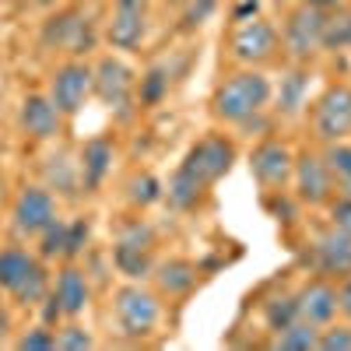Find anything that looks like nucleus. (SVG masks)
<instances>
[{
	"mask_svg": "<svg viewBox=\"0 0 351 351\" xmlns=\"http://www.w3.org/2000/svg\"><path fill=\"white\" fill-rule=\"evenodd\" d=\"M232 162H236V144H232L225 134H208L200 137L193 148L183 155L180 169L172 172V180L165 186V197L176 211H190L200 204V197L208 193L221 176L232 172Z\"/></svg>",
	"mask_w": 351,
	"mask_h": 351,
	"instance_id": "f257e3e1",
	"label": "nucleus"
},
{
	"mask_svg": "<svg viewBox=\"0 0 351 351\" xmlns=\"http://www.w3.org/2000/svg\"><path fill=\"white\" fill-rule=\"evenodd\" d=\"M271 77L260 67H239L218 81L211 95V116L221 127H243L271 106Z\"/></svg>",
	"mask_w": 351,
	"mask_h": 351,
	"instance_id": "f03ea898",
	"label": "nucleus"
},
{
	"mask_svg": "<svg viewBox=\"0 0 351 351\" xmlns=\"http://www.w3.org/2000/svg\"><path fill=\"white\" fill-rule=\"evenodd\" d=\"M0 291H8L18 306H39L53 291L43 256L28 253L25 246H4L0 250Z\"/></svg>",
	"mask_w": 351,
	"mask_h": 351,
	"instance_id": "7ed1b4c3",
	"label": "nucleus"
},
{
	"mask_svg": "<svg viewBox=\"0 0 351 351\" xmlns=\"http://www.w3.org/2000/svg\"><path fill=\"white\" fill-rule=\"evenodd\" d=\"M112 313H116V327H120L123 337L130 341H141L155 334L158 319H162V302L152 288H144L141 281H130L116 291L112 299Z\"/></svg>",
	"mask_w": 351,
	"mask_h": 351,
	"instance_id": "20e7f679",
	"label": "nucleus"
},
{
	"mask_svg": "<svg viewBox=\"0 0 351 351\" xmlns=\"http://www.w3.org/2000/svg\"><path fill=\"white\" fill-rule=\"evenodd\" d=\"M327 11L319 8H309V4H299L285 14V25H281V49L291 56L295 64H309L313 56L324 49V39H327Z\"/></svg>",
	"mask_w": 351,
	"mask_h": 351,
	"instance_id": "39448f33",
	"label": "nucleus"
},
{
	"mask_svg": "<svg viewBox=\"0 0 351 351\" xmlns=\"http://www.w3.org/2000/svg\"><path fill=\"white\" fill-rule=\"evenodd\" d=\"M278 53H281V32L267 18H246L228 36V56L239 67H263L278 60Z\"/></svg>",
	"mask_w": 351,
	"mask_h": 351,
	"instance_id": "423d86ee",
	"label": "nucleus"
},
{
	"mask_svg": "<svg viewBox=\"0 0 351 351\" xmlns=\"http://www.w3.org/2000/svg\"><path fill=\"white\" fill-rule=\"evenodd\" d=\"M39 43H43V49H64V53H71V56L81 60L84 53L95 49L99 36H95L92 18L81 14L77 8H67V11H56V14L46 18Z\"/></svg>",
	"mask_w": 351,
	"mask_h": 351,
	"instance_id": "0eeeda50",
	"label": "nucleus"
},
{
	"mask_svg": "<svg viewBox=\"0 0 351 351\" xmlns=\"http://www.w3.org/2000/svg\"><path fill=\"white\" fill-rule=\"evenodd\" d=\"M152 246H155V232L148 221H130L120 228V239L112 246V267L120 271L127 281H144L155 271L152 260Z\"/></svg>",
	"mask_w": 351,
	"mask_h": 351,
	"instance_id": "6e6552de",
	"label": "nucleus"
},
{
	"mask_svg": "<svg viewBox=\"0 0 351 351\" xmlns=\"http://www.w3.org/2000/svg\"><path fill=\"white\" fill-rule=\"evenodd\" d=\"M313 137L334 144L351 137V84H330L313 106Z\"/></svg>",
	"mask_w": 351,
	"mask_h": 351,
	"instance_id": "1a4fd4ad",
	"label": "nucleus"
},
{
	"mask_svg": "<svg viewBox=\"0 0 351 351\" xmlns=\"http://www.w3.org/2000/svg\"><path fill=\"white\" fill-rule=\"evenodd\" d=\"M56 197L49 186H21L14 204H11V225H14V236L18 239H39V232L56 221Z\"/></svg>",
	"mask_w": 351,
	"mask_h": 351,
	"instance_id": "9d476101",
	"label": "nucleus"
},
{
	"mask_svg": "<svg viewBox=\"0 0 351 351\" xmlns=\"http://www.w3.org/2000/svg\"><path fill=\"white\" fill-rule=\"evenodd\" d=\"M46 95L53 99V106L60 109L64 116H77L88 102V95H92V64L84 60H67L60 64L53 74H49V88Z\"/></svg>",
	"mask_w": 351,
	"mask_h": 351,
	"instance_id": "9b49d317",
	"label": "nucleus"
},
{
	"mask_svg": "<svg viewBox=\"0 0 351 351\" xmlns=\"http://www.w3.org/2000/svg\"><path fill=\"white\" fill-rule=\"evenodd\" d=\"M291 183H295V197L309 208H324V204L334 200L337 193V180L330 165L324 162V155L316 152H302L295 158V169H291Z\"/></svg>",
	"mask_w": 351,
	"mask_h": 351,
	"instance_id": "f8f14e48",
	"label": "nucleus"
},
{
	"mask_svg": "<svg viewBox=\"0 0 351 351\" xmlns=\"http://www.w3.org/2000/svg\"><path fill=\"white\" fill-rule=\"evenodd\" d=\"M291 169H295V155H291V148L285 141H274V137L260 141L253 148V155H250L253 180L271 193H281L291 183Z\"/></svg>",
	"mask_w": 351,
	"mask_h": 351,
	"instance_id": "ddd939ff",
	"label": "nucleus"
},
{
	"mask_svg": "<svg viewBox=\"0 0 351 351\" xmlns=\"http://www.w3.org/2000/svg\"><path fill=\"white\" fill-rule=\"evenodd\" d=\"M134 88H137V77L120 56H102L99 64H92V95H99L109 109L130 106Z\"/></svg>",
	"mask_w": 351,
	"mask_h": 351,
	"instance_id": "4468645a",
	"label": "nucleus"
},
{
	"mask_svg": "<svg viewBox=\"0 0 351 351\" xmlns=\"http://www.w3.org/2000/svg\"><path fill=\"white\" fill-rule=\"evenodd\" d=\"M309 260H313V271L319 278H348L351 274V236L344 228L330 225L327 232H319L313 250H309Z\"/></svg>",
	"mask_w": 351,
	"mask_h": 351,
	"instance_id": "2eb2a0df",
	"label": "nucleus"
},
{
	"mask_svg": "<svg viewBox=\"0 0 351 351\" xmlns=\"http://www.w3.org/2000/svg\"><path fill=\"white\" fill-rule=\"evenodd\" d=\"M60 123H64V112L53 106L49 95L36 92V95H25L21 99V109H18V127L28 141H53L60 134Z\"/></svg>",
	"mask_w": 351,
	"mask_h": 351,
	"instance_id": "dca6fc26",
	"label": "nucleus"
},
{
	"mask_svg": "<svg viewBox=\"0 0 351 351\" xmlns=\"http://www.w3.org/2000/svg\"><path fill=\"white\" fill-rule=\"evenodd\" d=\"M295 302H299V319L313 327H327L330 319H337V285L316 274L295 291Z\"/></svg>",
	"mask_w": 351,
	"mask_h": 351,
	"instance_id": "f3484780",
	"label": "nucleus"
},
{
	"mask_svg": "<svg viewBox=\"0 0 351 351\" xmlns=\"http://www.w3.org/2000/svg\"><path fill=\"white\" fill-rule=\"evenodd\" d=\"M53 295H56V302H60L67 319H77L88 309V302H92V285H88V274L77 267V263H67V267L56 274Z\"/></svg>",
	"mask_w": 351,
	"mask_h": 351,
	"instance_id": "a211bd4d",
	"label": "nucleus"
},
{
	"mask_svg": "<svg viewBox=\"0 0 351 351\" xmlns=\"http://www.w3.org/2000/svg\"><path fill=\"white\" fill-rule=\"evenodd\" d=\"M112 158H116V148H112L109 137H92V141H84L81 162H77L84 193H95V190L106 183V176L112 172Z\"/></svg>",
	"mask_w": 351,
	"mask_h": 351,
	"instance_id": "6ab92c4d",
	"label": "nucleus"
},
{
	"mask_svg": "<svg viewBox=\"0 0 351 351\" xmlns=\"http://www.w3.org/2000/svg\"><path fill=\"white\" fill-rule=\"evenodd\" d=\"M144 36H148V11H120L112 8L109 21H106V43L109 49H137L144 43Z\"/></svg>",
	"mask_w": 351,
	"mask_h": 351,
	"instance_id": "aec40b11",
	"label": "nucleus"
},
{
	"mask_svg": "<svg viewBox=\"0 0 351 351\" xmlns=\"http://www.w3.org/2000/svg\"><path fill=\"white\" fill-rule=\"evenodd\" d=\"M197 274H200L197 263H190V260H183V256H172V260L158 263L155 281H158V288L165 291L169 299H183V295H190V291H193Z\"/></svg>",
	"mask_w": 351,
	"mask_h": 351,
	"instance_id": "412c9836",
	"label": "nucleus"
},
{
	"mask_svg": "<svg viewBox=\"0 0 351 351\" xmlns=\"http://www.w3.org/2000/svg\"><path fill=\"white\" fill-rule=\"evenodd\" d=\"M316 341H319V327L306 324V319H295V324H288L285 330L274 334L271 348L274 351H316Z\"/></svg>",
	"mask_w": 351,
	"mask_h": 351,
	"instance_id": "4be33fe9",
	"label": "nucleus"
},
{
	"mask_svg": "<svg viewBox=\"0 0 351 351\" xmlns=\"http://www.w3.org/2000/svg\"><path fill=\"white\" fill-rule=\"evenodd\" d=\"M165 95H169V67L155 64V67L144 71L141 81H137V102H141L144 109H155Z\"/></svg>",
	"mask_w": 351,
	"mask_h": 351,
	"instance_id": "5701e85b",
	"label": "nucleus"
},
{
	"mask_svg": "<svg viewBox=\"0 0 351 351\" xmlns=\"http://www.w3.org/2000/svg\"><path fill=\"white\" fill-rule=\"evenodd\" d=\"M295 319H299V302H295V295H288V291L263 302V324H267L271 334L285 330L288 324H295Z\"/></svg>",
	"mask_w": 351,
	"mask_h": 351,
	"instance_id": "b1692460",
	"label": "nucleus"
},
{
	"mask_svg": "<svg viewBox=\"0 0 351 351\" xmlns=\"http://www.w3.org/2000/svg\"><path fill=\"white\" fill-rule=\"evenodd\" d=\"M162 197H165V186L152 172H137L134 180L127 183V200L134 204V208H152V204H158Z\"/></svg>",
	"mask_w": 351,
	"mask_h": 351,
	"instance_id": "393cba45",
	"label": "nucleus"
},
{
	"mask_svg": "<svg viewBox=\"0 0 351 351\" xmlns=\"http://www.w3.org/2000/svg\"><path fill=\"white\" fill-rule=\"evenodd\" d=\"M306 106V74L291 71L288 77H281V92H278V112L281 116H295Z\"/></svg>",
	"mask_w": 351,
	"mask_h": 351,
	"instance_id": "a878e982",
	"label": "nucleus"
},
{
	"mask_svg": "<svg viewBox=\"0 0 351 351\" xmlns=\"http://www.w3.org/2000/svg\"><path fill=\"white\" fill-rule=\"evenodd\" d=\"M46 186L49 190H60V193H77L74 186L81 183V169H77V162H67V158H49V165H46Z\"/></svg>",
	"mask_w": 351,
	"mask_h": 351,
	"instance_id": "bb28decb",
	"label": "nucleus"
},
{
	"mask_svg": "<svg viewBox=\"0 0 351 351\" xmlns=\"http://www.w3.org/2000/svg\"><path fill=\"white\" fill-rule=\"evenodd\" d=\"M64 243H67V221L56 218V221H49L39 232V256L43 260H56V256H60L64 260Z\"/></svg>",
	"mask_w": 351,
	"mask_h": 351,
	"instance_id": "cd10ccee",
	"label": "nucleus"
},
{
	"mask_svg": "<svg viewBox=\"0 0 351 351\" xmlns=\"http://www.w3.org/2000/svg\"><path fill=\"white\" fill-rule=\"evenodd\" d=\"M316 351H351V324H337V319H330L327 327H319Z\"/></svg>",
	"mask_w": 351,
	"mask_h": 351,
	"instance_id": "c85d7f7f",
	"label": "nucleus"
},
{
	"mask_svg": "<svg viewBox=\"0 0 351 351\" xmlns=\"http://www.w3.org/2000/svg\"><path fill=\"white\" fill-rule=\"evenodd\" d=\"M324 162L330 165V172H334L337 183H351V144H344V141L327 144Z\"/></svg>",
	"mask_w": 351,
	"mask_h": 351,
	"instance_id": "c756f323",
	"label": "nucleus"
},
{
	"mask_svg": "<svg viewBox=\"0 0 351 351\" xmlns=\"http://www.w3.org/2000/svg\"><path fill=\"white\" fill-rule=\"evenodd\" d=\"M88 236H92V221H88V218L67 221V243H64V260H67V263H74V260L84 253Z\"/></svg>",
	"mask_w": 351,
	"mask_h": 351,
	"instance_id": "7c9ffc66",
	"label": "nucleus"
},
{
	"mask_svg": "<svg viewBox=\"0 0 351 351\" xmlns=\"http://www.w3.org/2000/svg\"><path fill=\"white\" fill-rule=\"evenodd\" d=\"M14 348H21V351H53V348H56V330L46 327V324H39V327H32V330H25V334L14 341Z\"/></svg>",
	"mask_w": 351,
	"mask_h": 351,
	"instance_id": "2f4dec72",
	"label": "nucleus"
},
{
	"mask_svg": "<svg viewBox=\"0 0 351 351\" xmlns=\"http://www.w3.org/2000/svg\"><path fill=\"white\" fill-rule=\"evenodd\" d=\"M60 334H56V348H64V351H84V348H92V334H88L81 324H67V327H56Z\"/></svg>",
	"mask_w": 351,
	"mask_h": 351,
	"instance_id": "473e14b6",
	"label": "nucleus"
},
{
	"mask_svg": "<svg viewBox=\"0 0 351 351\" xmlns=\"http://www.w3.org/2000/svg\"><path fill=\"white\" fill-rule=\"evenodd\" d=\"M183 8H186L183 25H186V28H197V25H204V18H211V14H215L218 0H190V4H183Z\"/></svg>",
	"mask_w": 351,
	"mask_h": 351,
	"instance_id": "72a5a7b5",
	"label": "nucleus"
},
{
	"mask_svg": "<svg viewBox=\"0 0 351 351\" xmlns=\"http://www.w3.org/2000/svg\"><path fill=\"white\" fill-rule=\"evenodd\" d=\"M330 218L337 228H344L351 236V193H344L341 200H330Z\"/></svg>",
	"mask_w": 351,
	"mask_h": 351,
	"instance_id": "f704fd0d",
	"label": "nucleus"
},
{
	"mask_svg": "<svg viewBox=\"0 0 351 351\" xmlns=\"http://www.w3.org/2000/svg\"><path fill=\"white\" fill-rule=\"evenodd\" d=\"M39 306H43V324L56 330V324H60V319H64V309H60V302H56V295L49 291V295H46V299H43Z\"/></svg>",
	"mask_w": 351,
	"mask_h": 351,
	"instance_id": "c9c22d12",
	"label": "nucleus"
},
{
	"mask_svg": "<svg viewBox=\"0 0 351 351\" xmlns=\"http://www.w3.org/2000/svg\"><path fill=\"white\" fill-rule=\"evenodd\" d=\"M337 313L351 324V274L341 278V285H337Z\"/></svg>",
	"mask_w": 351,
	"mask_h": 351,
	"instance_id": "e433bc0d",
	"label": "nucleus"
},
{
	"mask_svg": "<svg viewBox=\"0 0 351 351\" xmlns=\"http://www.w3.org/2000/svg\"><path fill=\"white\" fill-rule=\"evenodd\" d=\"M11 334V313H8V302H4V291H0V341Z\"/></svg>",
	"mask_w": 351,
	"mask_h": 351,
	"instance_id": "4c0bfd02",
	"label": "nucleus"
},
{
	"mask_svg": "<svg viewBox=\"0 0 351 351\" xmlns=\"http://www.w3.org/2000/svg\"><path fill=\"white\" fill-rule=\"evenodd\" d=\"M112 8H120V11H148L152 0H112Z\"/></svg>",
	"mask_w": 351,
	"mask_h": 351,
	"instance_id": "58836bf2",
	"label": "nucleus"
},
{
	"mask_svg": "<svg viewBox=\"0 0 351 351\" xmlns=\"http://www.w3.org/2000/svg\"><path fill=\"white\" fill-rule=\"evenodd\" d=\"M299 4H309V8H319V11H334V8H344L348 0H299Z\"/></svg>",
	"mask_w": 351,
	"mask_h": 351,
	"instance_id": "ea45409f",
	"label": "nucleus"
},
{
	"mask_svg": "<svg viewBox=\"0 0 351 351\" xmlns=\"http://www.w3.org/2000/svg\"><path fill=\"white\" fill-rule=\"evenodd\" d=\"M246 18H256V0H243L236 8V21H246Z\"/></svg>",
	"mask_w": 351,
	"mask_h": 351,
	"instance_id": "a19ab883",
	"label": "nucleus"
},
{
	"mask_svg": "<svg viewBox=\"0 0 351 351\" xmlns=\"http://www.w3.org/2000/svg\"><path fill=\"white\" fill-rule=\"evenodd\" d=\"M32 4H36V8H43V11H49V8H60L64 0H32Z\"/></svg>",
	"mask_w": 351,
	"mask_h": 351,
	"instance_id": "79ce46f5",
	"label": "nucleus"
},
{
	"mask_svg": "<svg viewBox=\"0 0 351 351\" xmlns=\"http://www.w3.org/2000/svg\"><path fill=\"white\" fill-rule=\"evenodd\" d=\"M4 200H8V180L0 176V204H4Z\"/></svg>",
	"mask_w": 351,
	"mask_h": 351,
	"instance_id": "37998d69",
	"label": "nucleus"
},
{
	"mask_svg": "<svg viewBox=\"0 0 351 351\" xmlns=\"http://www.w3.org/2000/svg\"><path fill=\"white\" fill-rule=\"evenodd\" d=\"M169 4H176V8H183V4H190V0H169Z\"/></svg>",
	"mask_w": 351,
	"mask_h": 351,
	"instance_id": "c03bdc74",
	"label": "nucleus"
},
{
	"mask_svg": "<svg viewBox=\"0 0 351 351\" xmlns=\"http://www.w3.org/2000/svg\"><path fill=\"white\" fill-rule=\"evenodd\" d=\"M341 190H344V193H351V183H341Z\"/></svg>",
	"mask_w": 351,
	"mask_h": 351,
	"instance_id": "a18cd8bd",
	"label": "nucleus"
}]
</instances>
